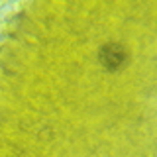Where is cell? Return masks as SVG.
Here are the masks:
<instances>
[{"label":"cell","instance_id":"cell-1","mask_svg":"<svg viewBox=\"0 0 157 157\" xmlns=\"http://www.w3.org/2000/svg\"><path fill=\"white\" fill-rule=\"evenodd\" d=\"M98 61L106 71L114 73V71H120L128 63V53L124 45H120V43H104L98 51Z\"/></svg>","mask_w":157,"mask_h":157}]
</instances>
